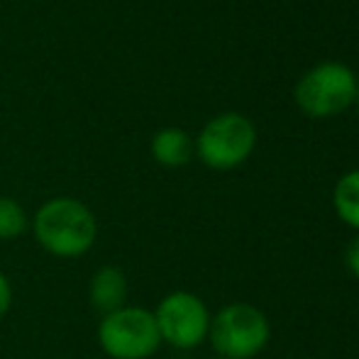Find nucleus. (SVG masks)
<instances>
[{
    "label": "nucleus",
    "mask_w": 359,
    "mask_h": 359,
    "mask_svg": "<svg viewBox=\"0 0 359 359\" xmlns=\"http://www.w3.org/2000/svg\"><path fill=\"white\" fill-rule=\"evenodd\" d=\"M29 227L37 245L59 259H79L93 250L98 240L93 210L76 198H52L42 203Z\"/></svg>",
    "instance_id": "f257e3e1"
},
{
    "label": "nucleus",
    "mask_w": 359,
    "mask_h": 359,
    "mask_svg": "<svg viewBox=\"0 0 359 359\" xmlns=\"http://www.w3.org/2000/svg\"><path fill=\"white\" fill-rule=\"evenodd\" d=\"M98 345L110 359H149L161 345L154 313L137 306H123L103 316L98 325Z\"/></svg>",
    "instance_id": "f03ea898"
},
{
    "label": "nucleus",
    "mask_w": 359,
    "mask_h": 359,
    "mask_svg": "<svg viewBox=\"0 0 359 359\" xmlns=\"http://www.w3.org/2000/svg\"><path fill=\"white\" fill-rule=\"evenodd\" d=\"M357 76L342 62H320L298 79L296 103L311 118H330L355 103Z\"/></svg>",
    "instance_id": "7ed1b4c3"
},
{
    "label": "nucleus",
    "mask_w": 359,
    "mask_h": 359,
    "mask_svg": "<svg viewBox=\"0 0 359 359\" xmlns=\"http://www.w3.org/2000/svg\"><path fill=\"white\" fill-rule=\"evenodd\" d=\"M208 337L222 359H250L269 342V320L259 308L232 303L210 318Z\"/></svg>",
    "instance_id": "20e7f679"
},
{
    "label": "nucleus",
    "mask_w": 359,
    "mask_h": 359,
    "mask_svg": "<svg viewBox=\"0 0 359 359\" xmlns=\"http://www.w3.org/2000/svg\"><path fill=\"white\" fill-rule=\"evenodd\" d=\"M257 144V130L250 118L240 113H220L201 130L196 151L210 169L227 171L240 166Z\"/></svg>",
    "instance_id": "39448f33"
},
{
    "label": "nucleus",
    "mask_w": 359,
    "mask_h": 359,
    "mask_svg": "<svg viewBox=\"0 0 359 359\" xmlns=\"http://www.w3.org/2000/svg\"><path fill=\"white\" fill-rule=\"evenodd\" d=\"M161 342H169L176 350H194L208 337L210 313L196 293L174 291L159 301L154 311Z\"/></svg>",
    "instance_id": "423d86ee"
},
{
    "label": "nucleus",
    "mask_w": 359,
    "mask_h": 359,
    "mask_svg": "<svg viewBox=\"0 0 359 359\" xmlns=\"http://www.w3.org/2000/svg\"><path fill=\"white\" fill-rule=\"evenodd\" d=\"M88 301L93 306L95 313H100V318L115 313L125 306L128 301V279L125 271L120 266L105 264L100 269L93 271L88 284Z\"/></svg>",
    "instance_id": "0eeeda50"
},
{
    "label": "nucleus",
    "mask_w": 359,
    "mask_h": 359,
    "mask_svg": "<svg viewBox=\"0 0 359 359\" xmlns=\"http://www.w3.org/2000/svg\"><path fill=\"white\" fill-rule=\"evenodd\" d=\"M191 154H194V142L181 128H164L151 137V156L159 161L161 166H176L189 164Z\"/></svg>",
    "instance_id": "6e6552de"
},
{
    "label": "nucleus",
    "mask_w": 359,
    "mask_h": 359,
    "mask_svg": "<svg viewBox=\"0 0 359 359\" xmlns=\"http://www.w3.org/2000/svg\"><path fill=\"white\" fill-rule=\"evenodd\" d=\"M332 203H335L340 220H345L350 227L359 230V169L350 171V174H345L337 181Z\"/></svg>",
    "instance_id": "1a4fd4ad"
},
{
    "label": "nucleus",
    "mask_w": 359,
    "mask_h": 359,
    "mask_svg": "<svg viewBox=\"0 0 359 359\" xmlns=\"http://www.w3.org/2000/svg\"><path fill=\"white\" fill-rule=\"evenodd\" d=\"M29 227V217L25 208L15 198L0 196V240L13 242L20 235H25Z\"/></svg>",
    "instance_id": "9d476101"
},
{
    "label": "nucleus",
    "mask_w": 359,
    "mask_h": 359,
    "mask_svg": "<svg viewBox=\"0 0 359 359\" xmlns=\"http://www.w3.org/2000/svg\"><path fill=\"white\" fill-rule=\"evenodd\" d=\"M10 306H13V286H10V279L0 271V320L8 316Z\"/></svg>",
    "instance_id": "9b49d317"
},
{
    "label": "nucleus",
    "mask_w": 359,
    "mask_h": 359,
    "mask_svg": "<svg viewBox=\"0 0 359 359\" xmlns=\"http://www.w3.org/2000/svg\"><path fill=\"white\" fill-rule=\"evenodd\" d=\"M347 264H350L352 274L359 279V237L352 240V245L347 247Z\"/></svg>",
    "instance_id": "f8f14e48"
},
{
    "label": "nucleus",
    "mask_w": 359,
    "mask_h": 359,
    "mask_svg": "<svg viewBox=\"0 0 359 359\" xmlns=\"http://www.w3.org/2000/svg\"><path fill=\"white\" fill-rule=\"evenodd\" d=\"M355 100L359 103V79H357V90H355Z\"/></svg>",
    "instance_id": "ddd939ff"
},
{
    "label": "nucleus",
    "mask_w": 359,
    "mask_h": 359,
    "mask_svg": "<svg viewBox=\"0 0 359 359\" xmlns=\"http://www.w3.org/2000/svg\"><path fill=\"white\" fill-rule=\"evenodd\" d=\"M215 359H222V357H215Z\"/></svg>",
    "instance_id": "4468645a"
}]
</instances>
